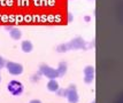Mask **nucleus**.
Masks as SVG:
<instances>
[{
  "instance_id": "obj_1",
  "label": "nucleus",
  "mask_w": 123,
  "mask_h": 103,
  "mask_svg": "<svg viewBox=\"0 0 123 103\" xmlns=\"http://www.w3.org/2000/svg\"><path fill=\"white\" fill-rule=\"evenodd\" d=\"M8 91H9L12 94H14V95H18V94H21L22 91H23V86H22V84L20 81L13 80V81H11L9 85H8Z\"/></svg>"
},
{
  "instance_id": "obj_2",
  "label": "nucleus",
  "mask_w": 123,
  "mask_h": 103,
  "mask_svg": "<svg viewBox=\"0 0 123 103\" xmlns=\"http://www.w3.org/2000/svg\"><path fill=\"white\" fill-rule=\"evenodd\" d=\"M22 46H23V50H25V52L31 50V47H32V46H31V43H29V41H24Z\"/></svg>"
},
{
  "instance_id": "obj_3",
  "label": "nucleus",
  "mask_w": 123,
  "mask_h": 103,
  "mask_svg": "<svg viewBox=\"0 0 123 103\" xmlns=\"http://www.w3.org/2000/svg\"><path fill=\"white\" fill-rule=\"evenodd\" d=\"M11 34H12V37H15V38H20V36H21V33L18 32L17 30H15V31L13 30V31L11 32Z\"/></svg>"
}]
</instances>
